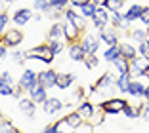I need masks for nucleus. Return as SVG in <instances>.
Wrapping results in <instances>:
<instances>
[{
  "label": "nucleus",
  "mask_w": 149,
  "mask_h": 133,
  "mask_svg": "<svg viewBox=\"0 0 149 133\" xmlns=\"http://www.w3.org/2000/svg\"><path fill=\"white\" fill-rule=\"evenodd\" d=\"M29 55H27V61H38L42 65H52L54 59H56V53L52 52V48L46 44H38V46L31 48V50H27Z\"/></svg>",
  "instance_id": "obj_1"
},
{
  "label": "nucleus",
  "mask_w": 149,
  "mask_h": 133,
  "mask_svg": "<svg viewBox=\"0 0 149 133\" xmlns=\"http://www.w3.org/2000/svg\"><path fill=\"white\" fill-rule=\"evenodd\" d=\"M126 105H128V101L124 97H109V99H105V101H101L100 107L107 116H117L126 108Z\"/></svg>",
  "instance_id": "obj_2"
},
{
  "label": "nucleus",
  "mask_w": 149,
  "mask_h": 133,
  "mask_svg": "<svg viewBox=\"0 0 149 133\" xmlns=\"http://www.w3.org/2000/svg\"><path fill=\"white\" fill-rule=\"evenodd\" d=\"M0 40H2V44H6L10 50H15V48L25 40V36H23V32L17 27H10V29H6L4 32L0 34Z\"/></svg>",
  "instance_id": "obj_3"
},
{
  "label": "nucleus",
  "mask_w": 149,
  "mask_h": 133,
  "mask_svg": "<svg viewBox=\"0 0 149 133\" xmlns=\"http://www.w3.org/2000/svg\"><path fill=\"white\" fill-rule=\"evenodd\" d=\"M130 72L134 78H141L145 72H149V55H138L130 61Z\"/></svg>",
  "instance_id": "obj_4"
},
{
  "label": "nucleus",
  "mask_w": 149,
  "mask_h": 133,
  "mask_svg": "<svg viewBox=\"0 0 149 133\" xmlns=\"http://www.w3.org/2000/svg\"><path fill=\"white\" fill-rule=\"evenodd\" d=\"M115 80L117 78L113 76V72H105V74H101L100 78H97L96 82V93H111L113 90H117V86H115Z\"/></svg>",
  "instance_id": "obj_5"
},
{
  "label": "nucleus",
  "mask_w": 149,
  "mask_h": 133,
  "mask_svg": "<svg viewBox=\"0 0 149 133\" xmlns=\"http://www.w3.org/2000/svg\"><path fill=\"white\" fill-rule=\"evenodd\" d=\"M109 19H111V12L107 8H103V6H97L96 13H94L92 17V25L96 30H103L109 27Z\"/></svg>",
  "instance_id": "obj_6"
},
{
  "label": "nucleus",
  "mask_w": 149,
  "mask_h": 133,
  "mask_svg": "<svg viewBox=\"0 0 149 133\" xmlns=\"http://www.w3.org/2000/svg\"><path fill=\"white\" fill-rule=\"evenodd\" d=\"M80 44H82V48L86 50L88 55H94V53H97V50H100L101 40L97 38V34H92V32H82V36H80Z\"/></svg>",
  "instance_id": "obj_7"
},
{
  "label": "nucleus",
  "mask_w": 149,
  "mask_h": 133,
  "mask_svg": "<svg viewBox=\"0 0 149 133\" xmlns=\"http://www.w3.org/2000/svg\"><path fill=\"white\" fill-rule=\"evenodd\" d=\"M36 82H38V72H36L35 69H31V67H27V69H23L21 76H19V86L23 88L25 91H29L33 86H35Z\"/></svg>",
  "instance_id": "obj_8"
},
{
  "label": "nucleus",
  "mask_w": 149,
  "mask_h": 133,
  "mask_svg": "<svg viewBox=\"0 0 149 133\" xmlns=\"http://www.w3.org/2000/svg\"><path fill=\"white\" fill-rule=\"evenodd\" d=\"M67 55H69V59L74 61V63H84L88 53H86V50L82 48V44H80V40H79V42H73V44L67 46Z\"/></svg>",
  "instance_id": "obj_9"
},
{
  "label": "nucleus",
  "mask_w": 149,
  "mask_h": 133,
  "mask_svg": "<svg viewBox=\"0 0 149 133\" xmlns=\"http://www.w3.org/2000/svg\"><path fill=\"white\" fill-rule=\"evenodd\" d=\"M57 70H54V69H44V70H40L38 72V82L42 84L44 88H48V90H52V88H56L57 86Z\"/></svg>",
  "instance_id": "obj_10"
},
{
  "label": "nucleus",
  "mask_w": 149,
  "mask_h": 133,
  "mask_svg": "<svg viewBox=\"0 0 149 133\" xmlns=\"http://www.w3.org/2000/svg\"><path fill=\"white\" fill-rule=\"evenodd\" d=\"M61 25H63V36H65V40H67V42H69V44L79 42V40H80V36H82V30H80L77 25H73L71 21H67V19L61 23Z\"/></svg>",
  "instance_id": "obj_11"
},
{
  "label": "nucleus",
  "mask_w": 149,
  "mask_h": 133,
  "mask_svg": "<svg viewBox=\"0 0 149 133\" xmlns=\"http://www.w3.org/2000/svg\"><path fill=\"white\" fill-rule=\"evenodd\" d=\"M97 38H100L103 44H107V46H117V44L120 42L118 30L113 29V27H107V29H103V30H97Z\"/></svg>",
  "instance_id": "obj_12"
},
{
  "label": "nucleus",
  "mask_w": 149,
  "mask_h": 133,
  "mask_svg": "<svg viewBox=\"0 0 149 133\" xmlns=\"http://www.w3.org/2000/svg\"><path fill=\"white\" fill-rule=\"evenodd\" d=\"M33 17H35V13H33L31 8H17L12 15V21L17 27H23V25H27V23L31 21Z\"/></svg>",
  "instance_id": "obj_13"
},
{
  "label": "nucleus",
  "mask_w": 149,
  "mask_h": 133,
  "mask_svg": "<svg viewBox=\"0 0 149 133\" xmlns=\"http://www.w3.org/2000/svg\"><path fill=\"white\" fill-rule=\"evenodd\" d=\"M27 93H29V97H31L36 105H42L44 101L48 99V88H44L40 82H36V84L29 91H27Z\"/></svg>",
  "instance_id": "obj_14"
},
{
  "label": "nucleus",
  "mask_w": 149,
  "mask_h": 133,
  "mask_svg": "<svg viewBox=\"0 0 149 133\" xmlns=\"http://www.w3.org/2000/svg\"><path fill=\"white\" fill-rule=\"evenodd\" d=\"M63 107H65V105H63V101H61L59 97H48V99L42 103V108H44V112H46L48 116L57 114V112L61 110Z\"/></svg>",
  "instance_id": "obj_15"
},
{
  "label": "nucleus",
  "mask_w": 149,
  "mask_h": 133,
  "mask_svg": "<svg viewBox=\"0 0 149 133\" xmlns=\"http://www.w3.org/2000/svg\"><path fill=\"white\" fill-rule=\"evenodd\" d=\"M63 17H65L67 21H71L73 25H77L82 32H86V17H82L79 12H74V10H65V12H63Z\"/></svg>",
  "instance_id": "obj_16"
},
{
  "label": "nucleus",
  "mask_w": 149,
  "mask_h": 133,
  "mask_svg": "<svg viewBox=\"0 0 149 133\" xmlns=\"http://www.w3.org/2000/svg\"><path fill=\"white\" fill-rule=\"evenodd\" d=\"M17 105H19V110H21L27 118H35V114H36V103L29 97V95H27V97H21Z\"/></svg>",
  "instance_id": "obj_17"
},
{
  "label": "nucleus",
  "mask_w": 149,
  "mask_h": 133,
  "mask_svg": "<svg viewBox=\"0 0 149 133\" xmlns=\"http://www.w3.org/2000/svg\"><path fill=\"white\" fill-rule=\"evenodd\" d=\"M109 25L113 27V29H117V30H124V32H128V25H130V23L124 19L123 12H111Z\"/></svg>",
  "instance_id": "obj_18"
},
{
  "label": "nucleus",
  "mask_w": 149,
  "mask_h": 133,
  "mask_svg": "<svg viewBox=\"0 0 149 133\" xmlns=\"http://www.w3.org/2000/svg\"><path fill=\"white\" fill-rule=\"evenodd\" d=\"M77 112L82 116V120H84V122H90V120H92V116H94V112H96V107H94L90 101H86V99H84L82 103H79V107H77Z\"/></svg>",
  "instance_id": "obj_19"
},
{
  "label": "nucleus",
  "mask_w": 149,
  "mask_h": 133,
  "mask_svg": "<svg viewBox=\"0 0 149 133\" xmlns=\"http://www.w3.org/2000/svg\"><path fill=\"white\" fill-rule=\"evenodd\" d=\"M143 93H145V84L141 80H134L130 82V88H128V93L126 95H130V97H134V99H143Z\"/></svg>",
  "instance_id": "obj_20"
},
{
  "label": "nucleus",
  "mask_w": 149,
  "mask_h": 133,
  "mask_svg": "<svg viewBox=\"0 0 149 133\" xmlns=\"http://www.w3.org/2000/svg\"><path fill=\"white\" fill-rule=\"evenodd\" d=\"M118 48H120V55L124 57V59L132 61L138 57V46H134V44L130 42H118Z\"/></svg>",
  "instance_id": "obj_21"
},
{
  "label": "nucleus",
  "mask_w": 149,
  "mask_h": 133,
  "mask_svg": "<svg viewBox=\"0 0 149 133\" xmlns=\"http://www.w3.org/2000/svg\"><path fill=\"white\" fill-rule=\"evenodd\" d=\"M134 80L132 72H124V74H118L117 80H115V86L120 93H128V88H130V82Z\"/></svg>",
  "instance_id": "obj_22"
},
{
  "label": "nucleus",
  "mask_w": 149,
  "mask_h": 133,
  "mask_svg": "<svg viewBox=\"0 0 149 133\" xmlns=\"http://www.w3.org/2000/svg\"><path fill=\"white\" fill-rule=\"evenodd\" d=\"M141 12H143V6H141V4H130V8H128L126 12H124V19H126L128 23L140 21Z\"/></svg>",
  "instance_id": "obj_23"
},
{
  "label": "nucleus",
  "mask_w": 149,
  "mask_h": 133,
  "mask_svg": "<svg viewBox=\"0 0 149 133\" xmlns=\"http://www.w3.org/2000/svg\"><path fill=\"white\" fill-rule=\"evenodd\" d=\"M46 40H65V36H63V25L59 21H54L52 25H50Z\"/></svg>",
  "instance_id": "obj_24"
},
{
  "label": "nucleus",
  "mask_w": 149,
  "mask_h": 133,
  "mask_svg": "<svg viewBox=\"0 0 149 133\" xmlns=\"http://www.w3.org/2000/svg\"><path fill=\"white\" fill-rule=\"evenodd\" d=\"M73 82H74V74L73 72H59L57 74V86L59 90H67V88L73 86Z\"/></svg>",
  "instance_id": "obj_25"
},
{
  "label": "nucleus",
  "mask_w": 149,
  "mask_h": 133,
  "mask_svg": "<svg viewBox=\"0 0 149 133\" xmlns=\"http://www.w3.org/2000/svg\"><path fill=\"white\" fill-rule=\"evenodd\" d=\"M61 120L65 122V124L69 125V127H73V129H77V127H79V125H82V122H84V120H82V116H80V114H79V112H77V110L69 112V114H67V116H63Z\"/></svg>",
  "instance_id": "obj_26"
},
{
  "label": "nucleus",
  "mask_w": 149,
  "mask_h": 133,
  "mask_svg": "<svg viewBox=\"0 0 149 133\" xmlns=\"http://www.w3.org/2000/svg\"><path fill=\"white\" fill-rule=\"evenodd\" d=\"M118 57H123L120 55V48H118V44L117 46H107V50L103 52V59H105L107 63H111V65H113Z\"/></svg>",
  "instance_id": "obj_27"
},
{
  "label": "nucleus",
  "mask_w": 149,
  "mask_h": 133,
  "mask_svg": "<svg viewBox=\"0 0 149 133\" xmlns=\"http://www.w3.org/2000/svg\"><path fill=\"white\" fill-rule=\"evenodd\" d=\"M96 10H97V6L90 0V2H86L84 6H80V8H79V13L82 15V17H86V19H92L94 13H96Z\"/></svg>",
  "instance_id": "obj_28"
},
{
  "label": "nucleus",
  "mask_w": 149,
  "mask_h": 133,
  "mask_svg": "<svg viewBox=\"0 0 149 133\" xmlns=\"http://www.w3.org/2000/svg\"><path fill=\"white\" fill-rule=\"evenodd\" d=\"M113 67H115V70H117V74L130 72V61L124 59V57H118V59L113 63Z\"/></svg>",
  "instance_id": "obj_29"
},
{
  "label": "nucleus",
  "mask_w": 149,
  "mask_h": 133,
  "mask_svg": "<svg viewBox=\"0 0 149 133\" xmlns=\"http://www.w3.org/2000/svg\"><path fill=\"white\" fill-rule=\"evenodd\" d=\"M130 38L134 40V42H138V44L143 42V40H147V38H149L147 29H145V27H143V29H132V30H130Z\"/></svg>",
  "instance_id": "obj_30"
},
{
  "label": "nucleus",
  "mask_w": 149,
  "mask_h": 133,
  "mask_svg": "<svg viewBox=\"0 0 149 133\" xmlns=\"http://www.w3.org/2000/svg\"><path fill=\"white\" fill-rule=\"evenodd\" d=\"M140 110H141V105H140V107H134V105L128 103L126 108L123 110V114L126 116L128 120H134V118H140Z\"/></svg>",
  "instance_id": "obj_31"
},
{
  "label": "nucleus",
  "mask_w": 149,
  "mask_h": 133,
  "mask_svg": "<svg viewBox=\"0 0 149 133\" xmlns=\"http://www.w3.org/2000/svg\"><path fill=\"white\" fill-rule=\"evenodd\" d=\"M124 4H126V0H105L103 8H107L109 12H120L124 8Z\"/></svg>",
  "instance_id": "obj_32"
},
{
  "label": "nucleus",
  "mask_w": 149,
  "mask_h": 133,
  "mask_svg": "<svg viewBox=\"0 0 149 133\" xmlns=\"http://www.w3.org/2000/svg\"><path fill=\"white\" fill-rule=\"evenodd\" d=\"M13 91H15V84H8V82L0 80V95L2 97H13Z\"/></svg>",
  "instance_id": "obj_33"
},
{
  "label": "nucleus",
  "mask_w": 149,
  "mask_h": 133,
  "mask_svg": "<svg viewBox=\"0 0 149 133\" xmlns=\"http://www.w3.org/2000/svg\"><path fill=\"white\" fill-rule=\"evenodd\" d=\"M27 55H29V52L27 50H13V53H12V61L15 65H23L27 61Z\"/></svg>",
  "instance_id": "obj_34"
},
{
  "label": "nucleus",
  "mask_w": 149,
  "mask_h": 133,
  "mask_svg": "<svg viewBox=\"0 0 149 133\" xmlns=\"http://www.w3.org/2000/svg\"><path fill=\"white\" fill-rule=\"evenodd\" d=\"M33 10H36L38 13H46L52 10V6H50V0H35L33 2Z\"/></svg>",
  "instance_id": "obj_35"
},
{
  "label": "nucleus",
  "mask_w": 149,
  "mask_h": 133,
  "mask_svg": "<svg viewBox=\"0 0 149 133\" xmlns=\"http://www.w3.org/2000/svg\"><path fill=\"white\" fill-rule=\"evenodd\" d=\"M105 112L101 110V107H96V112H94V116H92V120H90V124L96 127V125H100V124H103V120H105Z\"/></svg>",
  "instance_id": "obj_36"
},
{
  "label": "nucleus",
  "mask_w": 149,
  "mask_h": 133,
  "mask_svg": "<svg viewBox=\"0 0 149 133\" xmlns=\"http://www.w3.org/2000/svg\"><path fill=\"white\" fill-rule=\"evenodd\" d=\"M96 67H100V57L94 53V55H88L86 59H84V69L86 70H94Z\"/></svg>",
  "instance_id": "obj_37"
},
{
  "label": "nucleus",
  "mask_w": 149,
  "mask_h": 133,
  "mask_svg": "<svg viewBox=\"0 0 149 133\" xmlns=\"http://www.w3.org/2000/svg\"><path fill=\"white\" fill-rule=\"evenodd\" d=\"M0 133H19V129L10 120H0Z\"/></svg>",
  "instance_id": "obj_38"
},
{
  "label": "nucleus",
  "mask_w": 149,
  "mask_h": 133,
  "mask_svg": "<svg viewBox=\"0 0 149 133\" xmlns=\"http://www.w3.org/2000/svg\"><path fill=\"white\" fill-rule=\"evenodd\" d=\"M48 46L52 48V52L56 53V55H59V53L65 50V42H63V40H48Z\"/></svg>",
  "instance_id": "obj_39"
},
{
  "label": "nucleus",
  "mask_w": 149,
  "mask_h": 133,
  "mask_svg": "<svg viewBox=\"0 0 149 133\" xmlns=\"http://www.w3.org/2000/svg\"><path fill=\"white\" fill-rule=\"evenodd\" d=\"M10 21H12L10 13H8V12H0V34H2L6 29H10V27H8Z\"/></svg>",
  "instance_id": "obj_40"
},
{
  "label": "nucleus",
  "mask_w": 149,
  "mask_h": 133,
  "mask_svg": "<svg viewBox=\"0 0 149 133\" xmlns=\"http://www.w3.org/2000/svg\"><path fill=\"white\" fill-rule=\"evenodd\" d=\"M69 4H71V0H50L52 10H57V12H65V8Z\"/></svg>",
  "instance_id": "obj_41"
},
{
  "label": "nucleus",
  "mask_w": 149,
  "mask_h": 133,
  "mask_svg": "<svg viewBox=\"0 0 149 133\" xmlns=\"http://www.w3.org/2000/svg\"><path fill=\"white\" fill-rule=\"evenodd\" d=\"M138 55H149V38L138 44Z\"/></svg>",
  "instance_id": "obj_42"
},
{
  "label": "nucleus",
  "mask_w": 149,
  "mask_h": 133,
  "mask_svg": "<svg viewBox=\"0 0 149 133\" xmlns=\"http://www.w3.org/2000/svg\"><path fill=\"white\" fill-rule=\"evenodd\" d=\"M94 131V125L90 122H82V125L77 127V133H92Z\"/></svg>",
  "instance_id": "obj_43"
},
{
  "label": "nucleus",
  "mask_w": 149,
  "mask_h": 133,
  "mask_svg": "<svg viewBox=\"0 0 149 133\" xmlns=\"http://www.w3.org/2000/svg\"><path fill=\"white\" fill-rule=\"evenodd\" d=\"M140 21H141V25L147 29L149 27V6H143V12H141V17H140Z\"/></svg>",
  "instance_id": "obj_44"
},
{
  "label": "nucleus",
  "mask_w": 149,
  "mask_h": 133,
  "mask_svg": "<svg viewBox=\"0 0 149 133\" xmlns=\"http://www.w3.org/2000/svg\"><path fill=\"white\" fill-rule=\"evenodd\" d=\"M0 80H2V82H8V84H15L10 70H2V72H0Z\"/></svg>",
  "instance_id": "obj_45"
},
{
  "label": "nucleus",
  "mask_w": 149,
  "mask_h": 133,
  "mask_svg": "<svg viewBox=\"0 0 149 133\" xmlns=\"http://www.w3.org/2000/svg\"><path fill=\"white\" fill-rule=\"evenodd\" d=\"M8 50H10V48L6 46V44H2V40H0V61L8 57Z\"/></svg>",
  "instance_id": "obj_46"
},
{
  "label": "nucleus",
  "mask_w": 149,
  "mask_h": 133,
  "mask_svg": "<svg viewBox=\"0 0 149 133\" xmlns=\"http://www.w3.org/2000/svg\"><path fill=\"white\" fill-rule=\"evenodd\" d=\"M42 133H57V122H54V124L46 125V127L42 129Z\"/></svg>",
  "instance_id": "obj_47"
},
{
  "label": "nucleus",
  "mask_w": 149,
  "mask_h": 133,
  "mask_svg": "<svg viewBox=\"0 0 149 133\" xmlns=\"http://www.w3.org/2000/svg\"><path fill=\"white\" fill-rule=\"evenodd\" d=\"M23 91H25V90H23V88H21V86L17 84V86H15V91H13V97H15V99L19 101V99L23 97Z\"/></svg>",
  "instance_id": "obj_48"
},
{
  "label": "nucleus",
  "mask_w": 149,
  "mask_h": 133,
  "mask_svg": "<svg viewBox=\"0 0 149 133\" xmlns=\"http://www.w3.org/2000/svg\"><path fill=\"white\" fill-rule=\"evenodd\" d=\"M86 2H90V0H71V6H74V8H80V6H84Z\"/></svg>",
  "instance_id": "obj_49"
},
{
  "label": "nucleus",
  "mask_w": 149,
  "mask_h": 133,
  "mask_svg": "<svg viewBox=\"0 0 149 133\" xmlns=\"http://www.w3.org/2000/svg\"><path fill=\"white\" fill-rule=\"evenodd\" d=\"M143 99L149 103V84H145V93H143Z\"/></svg>",
  "instance_id": "obj_50"
},
{
  "label": "nucleus",
  "mask_w": 149,
  "mask_h": 133,
  "mask_svg": "<svg viewBox=\"0 0 149 133\" xmlns=\"http://www.w3.org/2000/svg\"><path fill=\"white\" fill-rule=\"evenodd\" d=\"M96 6H105V0H92Z\"/></svg>",
  "instance_id": "obj_51"
},
{
  "label": "nucleus",
  "mask_w": 149,
  "mask_h": 133,
  "mask_svg": "<svg viewBox=\"0 0 149 133\" xmlns=\"http://www.w3.org/2000/svg\"><path fill=\"white\" fill-rule=\"evenodd\" d=\"M4 2H6V4H12V2H13V0H4Z\"/></svg>",
  "instance_id": "obj_52"
},
{
  "label": "nucleus",
  "mask_w": 149,
  "mask_h": 133,
  "mask_svg": "<svg viewBox=\"0 0 149 133\" xmlns=\"http://www.w3.org/2000/svg\"><path fill=\"white\" fill-rule=\"evenodd\" d=\"M69 133H77V129H71V131H69Z\"/></svg>",
  "instance_id": "obj_53"
},
{
  "label": "nucleus",
  "mask_w": 149,
  "mask_h": 133,
  "mask_svg": "<svg viewBox=\"0 0 149 133\" xmlns=\"http://www.w3.org/2000/svg\"><path fill=\"white\" fill-rule=\"evenodd\" d=\"M0 120H2V112H0Z\"/></svg>",
  "instance_id": "obj_54"
},
{
  "label": "nucleus",
  "mask_w": 149,
  "mask_h": 133,
  "mask_svg": "<svg viewBox=\"0 0 149 133\" xmlns=\"http://www.w3.org/2000/svg\"><path fill=\"white\" fill-rule=\"evenodd\" d=\"M147 34H149V27H147Z\"/></svg>",
  "instance_id": "obj_55"
},
{
  "label": "nucleus",
  "mask_w": 149,
  "mask_h": 133,
  "mask_svg": "<svg viewBox=\"0 0 149 133\" xmlns=\"http://www.w3.org/2000/svg\"><path fill=\"white\" fill-rule=\"evenodd\" d=\"M57 133H59V131H57Z\"/></svg>",
  "instance_id": "obj_56"
}]
</instances>
